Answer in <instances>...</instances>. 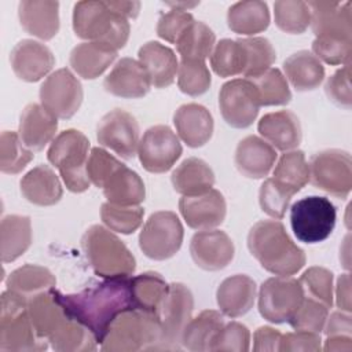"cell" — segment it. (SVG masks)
<instances>
[{"mask_svg":"<svg viewBox=\"0 0 352 352\" xmlns=\"http://www.w3.org/2000/svg\"><path fill=\"white\" fill-rule=\"evenodd\" d=\"M59 297L67 314L84 324L99 345L113 320L121 312L133 307L131 276L104 278V280L78 293H59Z\"/></svg>","mask_w":352,"mask_h":352,"instance_id":"1","label":"cell"},{"mask_svg":"<svg viewBox=\"0 0 352 352\" xmlns=\"http://www.w3.org/2000/svg\"><path fill=\"white\" fill-rule=\"evenodd\" d=\"M248 249L265 271L279 276L297 274L307 261L304 250L276 219L260 220L250 228Z\"/></svg>","mask_w":352,"mask_h":352,"instance_id":"2","label":"cell"},{"mask_svg":"<svg viewBox=\"0 0 352 352\" xmlns=\"http://www.w3.org/2000/svg\"><path fill=\"white\" fill-rule=\"evenodd\" d=\"M73 30L77 37L106 44L114 50L122 48L131 33L128 18L114 11L107 1H77L73 8Z\"/></svg>","mask_w":352,"mask_h":352,"instance_id":"3","label":"cell"},{"mask_svg":"<svg viewBox=\"0 0 352 352\" xmlns=\"http://www.w3.org/2000/svg\"><path fill=\"white\" fill-rule=\"evenodd\" d=\"M100 349L106 352L162 349L158 316L135 307L121 312L110 324Z\"/></svg>","mask_w":352,"mask_h":352,"instance_id":"4","label":"cell"},{"mask_svg":"<svg viewBox=\"0 0 352 352\" xmlns=\"http://www.w3.org/2000/svg\"><path fill=\"white\" fill-rule=\"evenodd\" d=\"M81 248L94 272L103 279L128 278L135 272V256L107 227L91 226L81 238Z\"/></svg>","mask_w":352,"mask_h":352,"instance_id":"5","label":"cell"},{"mask_svg":"<svg viewBox=\"0 0 352 352\" xmlns=\"http://www.w3.org/2000/svg\"><path fill=\"white\" fill-rule=\"evenodd\" d=\"M28 298L6 290L0 308V351L38 352L48 348V341L40 338L29 316Z\"/></svg>","mask_w":352,"mask_h":352,"instance_id":"6","label":"cell"},{"mask_svg":"<svg viewBox=\"0 0 352 352\" xmlns=\"http://www.w3.org/2000/svg\"><path fill=\"white\" fill-rule=\"evenodd\" d=\"M89 157V140L77 129H65L51 142L47 158L72 192H84L89 188L91 180L87 173Z\"/></svg>","mask_w":352,"mask_h":352,"instance_id":"7","label":"cell"},{"mask_svg":"<svg viewBox=\"0 0 352 352\" xmlns=\"http://www.w3.org/2000/svg\"><path fill=\"white\" fill-rule=\"evenodd\" d=\"M336 220L337 209L326 197H304L290 208L292 231L304 243L312 245L327 239L336 227Z\"/></svg>","mask_w":352,"mask_h":352,"instance_id":"8","label":"cell"},{"mask_svg":"<svg viewBox=\"0 0 352 352\" xmlns=\"http://www.w3.org/2000/svg\"><path fill=\"white\" fill-rule=\"evenodd\" d=\"M309 182L319 190L346 198L352 188V160L348 151L326 148L315 153L309 162Z\"/></svg>","mask_w":352,"mask_h":352,"instance_id":"9","label":"cell"},{"mask_svg":"<svg viewBox=\"0 0 352 352\" xmlns=\"http://www.w3.org/2000/svg\"><path fill=\"white\" fill-rule=\"evenodd\" d=\"M184 230L177 214L158 210L146 220L139 234V248L146 257L157 261L173 257L182 248Z\"/></svg>","mask_w":352,"mask_h":352,"instance_id":"10","label":"cell"},{"mask_svg":"<svg viewBox=\"0 0 352 352\" xmlns=\"http://www.w3.org/2000/svg\"><path fill=\"white\" fill-rule=\"evenodd\" d=\"M305 294L300 280L292 276H272L258 290V312L271 323H286L301 305Z\"/></svg>","mask_w":352,"mask_h":352,"instance_id":"11","label":"cell"},{"mask_svg":"<svg viewBox=\"0 0 352 352\" xmlns=\"http://www.w3.org/2000/svg\"><path fill=\"white\" fill-rule=\"evenodd\" d=\"M192 309L191 290L180 282L170 283L157 314L161 324L162 349H177L182 345V334L191 319Z\"/></svg>","mask_w":352,"mask_h":352,"instance_id":"12","label":"cell"},{"mask_svg":"<svg viewBox=\"0 0 352 352\" xmlns=\"http://www.w3.org/2000/svg\"><path fill=\"white\" fill-rule=\"evenodd\" d=\"M219 107L223 120L232 128L250 126L258 114L260 102L253 82L248 78H232L219 92Z\"/></svg>","mask_w":352,"mask_h":352,"instance_id":"13","label":"cell"},{"mask_svg":"<svg viewBox=\"0 0 352 352\" xmlns=\"http://www.w3.org/2000/svg\"><path fill=\"white\" fill-rule=\"evenodd\" d=\"M40 103L56 118H72L80 109L84 98L80 80L66 67L52 72L41 84Z\"/></svg>","mask_w":352,"mask_h":352,"instance_id":"14","label":"cell"},{"mask_svg":"<svg viewBox=\"0 0 352 352\" xmlns=\"http://www.w3.org/2000/svg\"><path fill=\"white\" fill-rule=\"evenodd\" d=\"M183 153L179 136L168 125L150 126L140 138L138 157L147 172H168Z\"/></svg>","mask_w":352,"mask_h":352,"instance_id":"15","label":"cell"},{"mask_svg":"<svg viewBox=\"0 0 352 352\" xmlns=\"http://www.w3.org/2000/svg\"><path fill=\"white\" fill-rule=\"evenodd\" d=\"M96 139L103 147L110 148L125 160H131L138 154L140 142L139 124L131 113L122 109H113L100 118L96 126Z\"/></svg>","mask_w":352,"mask_h":352,"instance_id":"16","label":"cell"},{"mask_svg":"<svg viewBox=\"0 0 352 352\" xmlns=\"http://www.w3.org/2000/svg\"><path fill=\"white\" fill-rule=\"evenodd\" d=\"M179 210L190 228L205 231L214 230L224 221L227 204L219 190L210 188L198 195H183L179 201Z\"/></svg>","mask_w":352,"mask_h":352,"instance_id":"17","label":"cell"},{"mask_svg":"<svg viewBox=\"0 0 352 352\" xmlns=\"http://www.w3.org/2000/svg\"><path fill=\"white\" fill-rule=\"evenodd\" d=\"M190 254L194 263L205 271L226 268L234 258L235 246L221 230L198 231L190 241Z\"/></svg>","mask_w":352,"mask_h":352,"instance_id":"18","label":"cell"},{"mask_svg":"<svg viewBox=\"0 0 352 352\" xmlns=\"http://www.w3.org/2000/svg\"><path fill=\"white\" fill-rule=\"evenodd\" d=\"M10 63L19 80L36 82L52 70L55 56L45 44L32 38H23L11 50Z\"/></svg>","mask_w":352,"mask_h":352,"instance_id":"19","label":"cell"},{"mask_svg":"<svg viewBox=\"0 0 352 352\" xmlns=\"http://www.w3.org/2000/svg\"><path fill=\"white\" fill-rule=\"evenodd\" d=\"M104 89L118 98L139 99L147 95L151 80L143 65L133 58H121L104 77Z\"/></svg>","mask_w":352,"mask_h":352,"instance_id":"20","label":"cell"},{"mask_svg":"<svg viewBox=\"0 0 352 352\" xmlns=\"http://www.w3.org/2000/svg\"><path fill=\"white\" fill-rule=\"evenodd\" d=\"M315 37H352L351 1H308Z\"/></svg>","mask_w":352,"mask_h":352,"instance_id":"21","label":"cell"},{"mask_svg":"<svg viewBox=\"0 0 352 352\" xmlns=\"http://www.w3.org/2000/svg\"><path fill=\"white\" fill-rule=\"evenodd\" d=\"M58 118L41 103H29L19 117L18 135L23 144L32 151L43 150L55 139Z\"/></svg>","mask_w":352,"mask_h":352,"instance_id":"22","label":"cell"},{"mask_svg":"<svg viewBox=\"0 0 352 352\" xmlns=\"http://www.w3.org/2000/svg\"><path fill=\"white\" fill-rule=\"evenodd\" d=\"M173 124L179 139L192 148L205 146L210 140L214 128L212 113L198 103L179 106L173 114Z\"/></svg>","mask_w":352,"mask_h":352,"instance_id":"23","label":"cell"},{"mask_svg":"<svg viewBox=\"0 0 352 352\" xmlns=\"http://www.w3.org/2000/svg\"><path fill=\"white\" fill-rule=\"evenodd\" d=\"M257 131L267 143L280 151L296 150L302 139L300 120L290 110L264 114L257 124Z\"/></svg>","mask_w":352,"mask_h":352,"instance_id":"24","label":"cell"},{"mask_svg":"<svg viewBox=\"0 0 352 352\" xmlns=\"http://www.w3.org/2000/svg\"><path fill=\"white\" fill-rule=\"evenodd\" d=\"M276 161L275 148L263 138L249 135L236 148L234 162L236 169L249 179H264L272 170Z\"/></svg>","mask_w":352,"mask_h":352,"instance_id":"25","label":"cell"},{"mask_svg":"<svg viewBox=\"0 0 352 352\" xmlns=\"http://www.w3.org/2000/svg\"><path fill=\"white\" fill-rule=\"evenodd\" d=\"M22 29L41 40H51L59 32V3L50 0H22L18 4Z\"/></svg>","mask_w":352,"mask_h":352,"instance_id":"26","label":"cell"},{"mask_svg":"<svg viewBox=\"0 0 352 352\" xmlns=\"http://www.w3.org/2000/svg\"><path fill=\"white\" fill-rule=\"evenodd\" d=\"M256 294V282L245 274H236L226 278L219 285L216 301L220 312L224 316L239 318L253 308Z\"/></svg>","mask_w":352,"mask_h":352,"instance_id":"27","label":"cell"},{"mask_svg":"<svg viewBox=\"0 0 352 352\" xmlns=\"http://www.w3.org/2000/svg\"><path fill=\"white\" fill-rule=\"evenodd\" d=\"M59 290L55 287L41 292L28 301L29 316L37 336L45 341L69 316L65 305L60 301ZM50 344V342H48Z\"/></svg>","mask_w":352,"mask_h":352,"instance_id":"28","label":"cell"},{"mask_svg":"<svg viewBox=\"0 0 352 352\" xmlns=\"http://www.w3.org/2000/svg\"><path fill=\"white\" fill-rule=\"evenodd\" d=\"M21 192L26 201L37 206H52L63 195L62 183L50 165L40 164L30 169L19 183Z\"/></svg>","mask_w":352,"mask_h":352,"instance_id":"29","label":"cell"},{"mask_svg":"<svg viewBox=\"0 0 352 352\" xmlns=\"http://www.w3.org/2000/svg\"><path fill=\"white\" fill-rule=\"evenodd\" d=\"M138 60L147 70L151 85L155 88H166L173 84L177 74L179 60L175 52L165 44H161L160 41L144 43L139 48Z\"/></svg>","mask_w":352,"mask_h":352,"instance_id":"30","label":"cell"},{"mask_svg":"<svg viewBox=\"0 0 352 352\" xmlns=\"http://www.w3.org/2000/svg\"><path fill=\"white\" fill-rule=\"evenodd\" d=\"M117 50L94 41L77 44L69 55V63L74 73L84 80H94L116 60Z\"/></svg>","mask_w":352,"mask_h":352,"instance_id":"31","label":"cell"},{"mask_svg":"<svg viewBox=\"0 0 352 352\" xmlns=\"http://www.w3.org/2000/svg\"><path fill=\"white\" fill-rule=\"evenodd\" d=\"M102 190L107 202L121 206L140 205L146 198V187L142 177L125 164H121L106 179Z\"/></svg>","mask_w":352,"mask_h":352,"instance_id":"32","label":"cell"},{"mask_svg":"<svg viewBox=\"0 0 352 352\" xmlns=\"http://www.w3.org/2000/svg\"><path fill=\"white\" fill-rule=\"evenodd\" d=\"M286 80L296 91L307 92L316 89L324 80V67L322 62L309 51L301 50L283 62Z\"/></svg>","mask_w":352,"mask_h":352,"instance_id":"33","label":"cell"},{"mask_svg":"<svg viewBox=\"0 0 352 352\" xmlns=\"http://www.w3.org/2000/svg\"><path fill=\"white\" fill-rule=\"evenodd\" d=\"M170 182L176 192L191 197L213 188L214 173L208 162L197 157H190L172 172Z\"/></svg>","mask_w":352,"mask_h":352,"instance_id":"34","label":"cell"},{"mask_svg":"<svg viewBox=\"0 0 352 352\" xmlns=\"http://www.w3.org/2000/svg\"><path fill=\"white\" fill-rule=\"evenodd\" d=\"M271 22L267 3L261 0H245L234 3L227 12L228 28L242 36L253 37L264 32Z\"/></svg>","mask_w":352,"mask_h":352,"instance_id":"35","label":"cell"},{"mask_svg":"<svg viewBox=\"0 0 352 352\" xmlns=\"http://www.w3.org/2000/svg\"><path fill=\"white\" fill-rule=\"evenodd\" d=\"M1 261L12 263L32 245V223L29 216L8 214L0 224Z\"/></svg>","mask_w":352,"mask_h":352,"instance_id":"36","label":"cell"},{"mask_svg":"<svg viewBox=\"0 0 352 352\" xmlns=\"http://www.w3.org/2000/svg\"><path fill=\"white\" fill-rule=\"evenodd\" d=\"M224 326V315L214 309L201 311L191 318L182 334V345L192 352L209 351L210 344Z\"/></svg>","mask_w":352,"mask_h":352,"instance_id":"37","label":"cell"},{"mask_svg":"<svg viewBox=\"0 0 352 352\" xmlns=\"http://www.w3.org/2000/svg\"><path fill=\"white\" fill-rule=\"evenodd\" d=\"M169 285L154 271H147L131 278V294L135 308L158 314V309L168 293Z\"/></svg>","mask_w":352,"mask_h":352,"instance_id":"38","label":"cell"},{"mask_svg":"<svg viewBox=\"0 0 352 352\" xmlns=\"http://www.w3.org/2000/svg\"><path fill=\"white\" fill-rule=\"evenodd\" d=\"M55 275L48 268L36 264H25L14 270L6 280L8 290L28 300L41 292L55 287Z\"/></svg>","mask_w":352,"mask_h":352,"instance_id":"39","label":"cell"},{"mask_svg":"<svg viewBox=\"0 0 352 352\" xmlns=\"http://www.w3.org/2000/svg\"><path fill=\"white\" fill-rule=\"evenodd\" d=\"M48 342L59 352H85L98 348L94 334L70 315L48 337Z\"/></svg>","mask_w":352,"mask_h":352,"instance_id":"40","label":"cell"},{"mask_svg":"<svg viewBox=\"0 0 352 352\" xmlns=\"http://www.w3.org/2000/svg\"><path fill=\"white\" fill-rule=\"evenodd\" d=\"M214 45L216 36L202 21H194L176 41L177 52L186 60H205L210 56Z\"/></svg>","mask_w":352,"mask_h":352,"instance_id":"41","label":"cell"},{"mask_svg":"<svg viewBox=\"0 0 352 352\" xmlns=\"http://www.w3.org/2000/svg\"><path fill=\"white\" fill-rule=\"evenodd\" d=\"M274 166L272 179L293 194L298 192L309 182L308 162L304 151L301 150L285 151Z\"/></svg>","mask_w":352,"mask_h":352,"instance_id":"42","label":"cell"},{"mask_svg":"<svg viewBox=\"0 0 352 352\" xmlns=\"http://www.w3.org/2000/svg\"><path fill=\"white\" fill-rule=\"evenodd\" d=\"M248 80L253 82L257 91L260 106H283L292 100L289 82L285 74L276 67H270Z\"/></svg>","mask_w":352,"mask_h":352,"instance_id":"43","label":"cell"},{"mask_svg":"<svg viewBox=\"0 0 352 352\" xmlns=\"http://www.w3.org/2000/svg\"><path fill=\"white\" fill-rule=\"evenodd\" d=\"M274 19L282 32L301 34L311 25V10L307 1L279 0L274 3Z\"/></svg>","mask_w":352,"mask_h":352,"instance_id":"44","label":"cell"},{"mask_svg":"<svg viewBox=\"0 0 352 352\" xmlns=\"http://www.w3.org/2000/svg\"><path fill=\"white\" fill-rule=\"evenodd\" d=\"M239 43L245 51V69L242 73L245 78H252L265 72L276 59L275 48L265 37H245L239 38Z\"/></svg>","mask_w":352,"mask_h":352,"instance_id":"45","label":"cell"},{"mask_svg":"<svg viewBox=\"0 0 352 352\" xmlns=\"http://www.w3.org/2000/svg\"><path fill=\"white\" fill-rule=\"evenodd\" d=\"M210 66L220 77L242 74L245 69V51L239 40L223 38L216 43L210 54Z\"/></svg>","mask_w":352,"mask_h":352,"instance_id":"46","label":"cell"},{"mask_svg":"<svg viewBox=\"0 0 352 352\" xmlns=\"http://www.w3.org/2000/svg\"><path fill=\"white\" fill-rule=\"evenodd\" d=\"M33 160V151L29 150L19 135L14 131H3L0 135V170L7 175L22 172Z\"/></svg>","mask_w":352,"mask_h":352,"instance_id":"47","label":"cell"},{"mask_svg":"<svg viewBox=\"0 0 352 352\" xmlns=\"http://www.w3.org/2000/svg\"><path fill=\"white\" fill-rule=\"evenodd\" d=\"M144 209L139 205L121 206L104 202L100 206V219L103 224L118 234L129 235L135 232L143 223Z\"/></svg>","mask_w":352,"mask_h":352,"instance_id":"48","label":"cell"},{"mask_svg":"<svg viewBox=\"0 0 352 352\" xmlns=\"http://www.w3.org/2000/svg\"><path fill=\"white\" fill-rule=\"evenodd\" d=\"M210 84L212 76L205 60H180L177 67V87L183 94L199 96L210 88Z\"/></svg>","mask_w":352,"mask_h":352,"instance_id":"49","label":"cell"},{"mask_svg":"<svg viewBox=\"0 0 352 352\" xmlns=\"http://www.w3.org/2000/svg\"><path fill=\"white\" fill-rule=\"evenodd\" d=\"M304 294L320 301L326 307L333 305V272L324 267H309L300 276Z\"/></svg>","mask_w":352,"mask_h":352,"instance_id":"50","label":"cell"},{"mask_svg":"<svg viewBox=\"0 0 352 352\" xmlns=\"http://www.w3.org/2000/svg\"><path fill=\"white\" fill-rule=\"evenodd\" d=\"M329 316V307L311 297H304L296 314L287 322L294 330L312 331L320 334Z\"/></svg>","mask_w":352,"mask_h":352,"instance_id":"51","label":"cell"},{"mask_svg":"<svg viewBox=\"0 0 352 352\" xmlns=\"http://www.w3.org/2000/svg\"><path fill=\"white\" fill-rule=\"evenodd\" d=\"M312 54L327 65H348L352 54V37H315Z\"/></svg>","mask_w":352,"mask_h":352,"instance_id":"52","label":"cell"},{"mask_svg":"<svg viewBox=\"0 0 352 352\" xmlns=\"http://www.w3.org/2000/svg\"><path fill=\"white\" fill-rule=\"evenodd\" d=\"M294 194L279 184L272 177H268L263 182L258 191V202L261 210L271 216L272 219H282L289 208L290 199Z\"/></svg>","mask_w":352,"mask_h":352,"instance_id":"53","label":"cell"},{"mask_svg":"<svg viewBox=\"0 0 352 352\" xmlns=\"http://www.w3.org/2000/svg\"><path fill=\"white\" fill-rule=\"evenodd\" d=\"M250 349V331L239 322L224 323L213 338L209 351L246 352Z\"/></svg>","mask_w":352,"mask_h":352,"instance_id":"54","label":"cell"},{"mask_svg":"<svg viewBox=\"0 0 352 352\" xmlns=\"http://www.w3.org/2000/svg\"><path fill=\"white\" fill-rule=\"evenodd\" d=\"M113 154L106 151L102 147H92L89 151L88 162H87V173L92 184L98 188H102L106 179L121 165Z\"/></svg>","mask_w":352,"mask_h":352,"instance_id":"55","label":"cell"},{"mask_svg":"<svg viewBox=\"0 0 352 352\" xmlns=\"http://www.w3.org/2000/svg\"><path fill=\"white\" fill-rule=\"evenodd\" d=\"M194 16L188 11L172 8L161 14L157 22V34L168 43L176 44L186 29L194 22Z\"/></svg>","mask_w":352,"mask_h":352,"instance_id":"56","label":"cell"},{"mask_svg":"<svg viewBox=\"0 0 352 352\" xmlns=\"http://www.w3.org/2000/svg\"><path fill=\"white\" fill-rule=\"evenodd\" d=\"M324 92L327 98L337 106L351 109L352 94H351V65H344L336 73H333L326 84Z\"/></svg>","mask_w":352,"mask_h":352,"instance_id":"57","label":"cell"},{"mask_svg":"<svg viewBox=\"0 0 352 352\" xmlns=\"http://www.w3.org/2000/svg\"><path fill=\"white\" fill-rule=\"evenodd\" d=\"M322 349V340L318 333L296 330L294 333L282 334L279 342V351H308L316 352Z\"/></svg>","mask_w":352,"mask_h":352,"instance_id":"58","label":"cell"},{"mask_svg":"<svg viewBox=\"0 0 352 352\" xmlns=\"http://www.w3.org/2000/svg\"><path fill=\"white\" fill-rule=\"evenodd\" d=\"M282 338V333L270 326L258 327L253 334V351H279V342Z\"/></svg>","mask_w":352,"mask_h":352,"instance_id":"59","label":"cell"},{"mask_svg":"<svg viewBox=\"0 0 352 352\" xmlns=\"http://www.w3.org/2000/svg\"><path fill=\"white\" fill-rule=\"evenodd\" d=\"M323 331L326 336H351L352 323L349 312L341 309L333 312L330 316H327Z\"/></svg>","mask_w":352,"mask_h":352,"instance_id":"60","label":"cell"},{"mask_svg":"<svg viewBox=\"0 0 352 352\" xmlns=\"http://www.w3.org/2000/svg\"><path fill=\"white\" fill-rule=\"evenodd\" d=\"M336 304L341 311L351 312V276L348 272L342 274L337 279L336 286Z\"/></svg>","mask_w":352,"mask_h":352,"instance_id":"61","label":"cell"},{"mask_svg":"<svg viewBox=\"0 0 352 352\" xmlns=\"http://www.w3.org/2000/svg\"><path fill=\"white\" fill-rule=\"evenodd\" d=\"M323 351L326 352H340L352 351V337L351 336H327L324 341Z\"/></svg>","mask_w":352,"mask_h":352,"instance_id":"62","label":"cell"},{"mask_svg":"<svg viewBox=\"0 0 352 352\" xmlns=\"http://www.w3.org/2000/svg\"><path fill=\"white\" fill-rule=\"evenodd\" d=\"M109 6L117 11L118 14L124 15L125 18H136L140 11V3L139 1H107Z\"/></svg>","mask_w":352,"mask_h":352,"instance_id":"63","label":"cell"}]
</instances>
